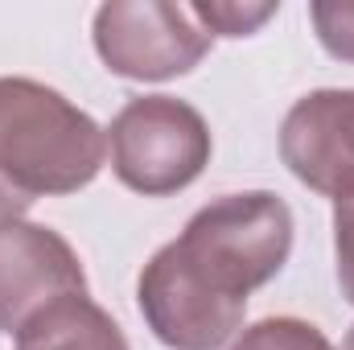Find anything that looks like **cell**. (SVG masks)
I'll return each mask as SVG.
<instances>
[{"mask_svg":"<svg viewBox=\"0 0 354 350\" xmlns=\"http://www.w3.org/2000/svg\"><path fill=\"white\" fill-rule=\"evenodd\" d=\"M288 256L292 210L280 194H223L145 264L136 280L140 317L169 350H218L239 334L248 297Z\"/></svg>","mask_w":354,"mask_h":350,"instance_id":"obj_1","label":"cell"},{"mask_svg":"<svg viewBox=\"0 0 354 350\" xmlns=\"http://www.w3.org/2000/svg\"><path fill=\"white\" fill-rule=\"evenodd\" d=\"M334 260H338V288L354 305V194L334 202Z\"/></svg>","mask_w":354,"mask_h":350,"instance_id":"obj_11","label":"cell"},{"mask_svg":"<svg viewBox=\"0 0 354 350\" xmlns=\"http://www.w3.org/2000/svg\"><path fill=\"white\" fill-rule=\"evenodd\" d=\"M91 37L103 66L132 83L189 75L214 42L189 4L169 0H107L95 8Z\"/></svg>","mask_w":354,"mask_h":350,"instance_id":"obj_4","label":"cell"},{"mask_svg":"<svg viewBox=\"0 0 354 350\" xmlns=\"http://www.w3.org/2000/svg\"><path fill=\"white\" fill-rule=\"evenodd\" d=\"M17 350H132L115 317L87 293H71L46 305L21 334Z\"/></svg>","mask_w":354,"mask_h":350,"instance_id":"obj_7","label":"cell"},{"mask_svg":"<svg viewBox=\"0 0 354 350\" xmlns=\"http://www.w3.org/2000/svg\"><path fill=\"white\" fill-rule=\"evenodd\" d=\"M309 21L330 58L354 66V0H313Z\"/></svg>","mask_w":354,"mask_h":350,"instance_id":"obj_10","label":"cell"},{"mask_svg":"<svg viewBox=\"0 0 354 350\" xmlns=\"http://www.w3.org/2000/svg\"><path fill=\"white\" fill-rule=\"evenodd\" d=\"M280 161L322 198L354 194V87L301 95L280 124Z\"/></svg>","mask_w":354,"mask_h":350,"instance_id":"obj_6","label":"cell"},{"mask_svg":"<svg viewBox=\"0 0 354 350\" xmlns=\"http://www.w3.org/2000/svg\"><path fill=\"white\" fill-rule=\"evenodd\" d=\"M231 350H334V342L305 317H264L248 326Z\"/></svg>","mask_w":354,"mask_h":350,"instance_id":"obj_8","label":"cell"},{"mask_svg":"<svg viewBox=\"0 0 354 350\" xmlns=\"http://www.w3.org/2000/svg\"><path fill=\"white\" fill-rule=\"evenodd\" d=\"M194 8V17L202 21V29L214 37V33H223V37H252L260 25H264L268 17H276V0H264V4H239V0H198V4H189Z\"/></svg>","mask_w":354,"mask_h":350,"instance_id":"obj_9","label":"cell"},{"mask_svg":"<svg viewBox=\"0 0 354 350\" xmlns=\"http://www.w3.org/2000/svg\"><path fill=\"white\" fill-rule=\"evenodd\" d=\"M342 350H354V326H351V334H346V342H342Z\"/></svg>","mask_w":354,"mask_h":350,"instance_id":"obj_12","label":"cell"},{"mask_svg":"<svg viewBox=\"0 0 354 350\" xmlns=\"http://www.w3.org/2000/svg\"><path fill=\"white\" fill-rule=\"evenodd\" d=\"M87 293L79 252L41 223L0 219V334H21L46 305Z\"/></svg>","mask_w":354,"mask_h":350,"instance_id":"obj_5","label":"cell"},{"mask_svg":"<svg viewBox=\"0 0 354 350\" xmlns=\"http://www.w3.org/2000/svg\"><path fill=\"white\" fill-rule=\"evenodd\" d=\"M107 149L111 174L128 190L145 198H169L202 177L214 140L194 103L174 95H136L115 111Z\"/></svg>","mask_w":354,"mask_h":350,"instance_id":"obj_3","label":"cell"},{"mask_svg":"<svg viewBox=\"0 0 354 350\" xmlns=\"http://www.w3.org/2000/svg\"><path fill=\"white\" fill-rule=\"evenodd\" d=\"M103 161L107 132L79 103L37 79L0 75V219L91 185Z\"/></svg>","mask_w":354,"mask_h":350,"instance_id":"obj_2","label":"cell"}]
</instances>
